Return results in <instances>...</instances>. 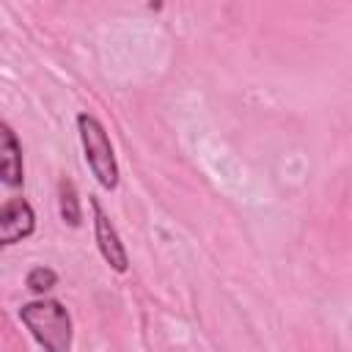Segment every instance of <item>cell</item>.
<instances>
[{"instance_id": "obj_1", "label": "cell", "mask_w": 352, "mask_h": 352, "mask_svg": "<svg viewBox=\"0 0 352 352\" xmlns=\"http://www.w3.org/2000/svg\"><path fill=\"white\" fill-rule=\"evenodd\" d=\"M16 316L44 352H72L74 322H72L69 308L60 300L36 297L30 302H22Z\"/></svg>"}, {"instance_id": "obj_2", "label": "cell", "mask_w": 352, "mask_h": 352, "mask_svg": "<svg viewBox=\"0 0 352 352\" xmlns=\"http://www.w3.org/2000/svg\"><path fill=\"white\" fill-rule=\"evenodd\" d=\"M74 121H77V135H80L82 157H85L91 176L99 182L102 190L113 192L121 182V170H118V160H116V151H113V143H110L104 124L94 113H85V110L77 113Z\"/></svg>"}, {"instance_id": "obj_7", "label": "cell", "mask_w": 352, "mask_h": 352, "mask_svg": "<svg viewBox=\"0 0 352 352\" xmlns=\"http://www.w3.org/2000/svg\"><path fill=\"white\" fill-rule=\"evenodd\" d=\"M55 286H58V272L52 267H47V264H36L25 275V289L30 294H36V297H47Z\"/></svg>"}, {"instance_id": "obj_3", "label": "cell", "mask_w": 352, "mask_h": 352, "mask_svg": "<svg viewBox=\"0 0 352 352\" xmlns=\"http://www.w3.org/2000/svg\"><path fill=\"white\" fill-rule=\"evenodd\" d=\"M88 204H91V214H94V239H96V248H99V256L104 258V264L124 275L129 270V253L121 242V234L116 228V223L110 220V214L104 212V206L99 204L96 195H88Z\"/></svg>"}, {"instance_id": "obj_4", "label": "cell", "mask_w": 352, "mask_h": 352, "mask_svg": "<svg viewBox=\"0 0 352 352\" xmlns=\"http://www.w3.org/2000/svg\"><path fill=\"white\" fill-rule=\"evenodd\" d=\"M36 231V212L28 198L14 195L0 204V250L14 248L33 236Z\"/></svg>"}, {"instance_id": "obj_5", "label": "cell", "mask_w": 352, "mask_h": 352, "mask_svg": "<svg viewBox=\"0 0 352 352\" xmlns=\"http://www.w3.org/2000/svg\"><path fill=\"white\" fill-rule=\"evenodd\" d=\"M0 184L8 190H19L25 184V160L22 143L8 121L0 118Z\"/></svg>"}, {"instance_id": "obj_6", "label": "cell", "mask_w": 352, "mask_h": 352, "mask_svg": "<svg viewBox=\"0 0 352 352\" xmlns=\"http://www.w3.org/2000/svg\"><path fill=\"white\" fill-rule=\"evenodd\" d=\"M58 212H60V220L69 228H80L82 226L80 192H77V184L69 176H60V182H58Z\"/></svg>"}]
</instances>
